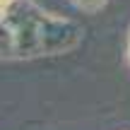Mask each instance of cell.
Here are the masks:
<instances>
[{
  "mask_svg": "<svg viewBox=\"0 0 130 130\" xmlns=\"http://www.w3.org/2000/svg\"><path fill=\"white\" fill-rule=\"evenodd\" d=\"M12 3H14V0H3V14L7 12L10 7H12Z\"/></svg>",
  "mask_w": 130,
  "mask_h": 130,
  "instance_id": "cell-1",
  "label": "cell"
},
{
  "mask_svg": "<svg viewBox=\"0 0 130 130\" xmlns=\"http://www.w3.org/2000/svg\"><path fill=\"white\" fill-rule=\"evenodd\" d=\"M128 58H130V43H128Z\"/></svg>",
  "mask_w": 130,
  "mask_h": 130,
  "instance_id": "cell-2",
  "label": "cell"
}]
</instances>
